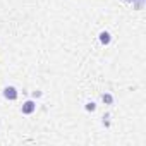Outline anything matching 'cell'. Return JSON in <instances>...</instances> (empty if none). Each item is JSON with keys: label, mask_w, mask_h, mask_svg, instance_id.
Here are the masks:
<instances>
[{"label": "cell", "mask_w": 146, "mask_h": 146, "mask_svg": "<svg viewBox=\"0 0 146 146\" xmlns=\"http://www.w3.org/2000/svg\"><path fill=\"white\" fill-rule=\"evenodd\" d=\"M102 100H103V103H107V105H112V103H113V96H112L110 93H103V95H102Z\"/></svg>", "instance_id": "277c9868"}, {"label": "cell", "mask_w": 146, "mask_h": 146, "mask_svg": "<svg viewBox=\"0 0 146 146\" xmlns=\"http://www.w3.org/2000/svg\"><path fill=\"white\" fill-rule=\"evenodd\" d=\"M110 41H112L110 33H108V31H102V33H100V43H102V45H108Z\"/></svg>", "instance_id": "3957f363"}, {"label": "cell", "mask_w": 146, "mask_h": 146, "mask_svg": "<svg viewBox=\"0 0 146 146\" xmlns=\"http://www.w3.org/2000/svg\"><path fill=\"white\" fill-rule=\"evenodd\" d=\"M127 2H134V0H127Z\"/></svg>", "instance_id": "8992f818"}, {"label": "cell", "mask_w": 146, "mask_h": 146, "mask_svg": "<svg viewBox=\"0 0 146 146\" xmlns=\"http://www.w3.org/2000/svg\"><path fill=\"white\" fill-rule=\"evenodd\" d=\"M4 98H5V100H11V102L17 100V90H16L14 86H7V88H4Z\"/></svg>", "instance_id": "7a4b0ae2"}, {"label": "cell", "mask_w": 146, "mask_h": 146, "mask_svg": "<svg viewBox=\"0 0 146 146\" xmlns=\"http://www.w3.org/2000/svg\"><path fill=\"white\" fill-rule=\"evenodd\" d=\"M35 110H36V103H35L33 100L24 102V103H23V107H21V112H23L24 115H31Z\"/></svg>", "instance_id": "6da1fadb"}, {"label": "cell", "mask_w": 146, "mask_h": 146, "mask_svg": "<svg viewBox=\"0 0 146 146\" xmlns=\"http://www.w3.org/2000/svg\"><path fill=\"white\" fill-rule=\"evenodd\" d=\"M86 110H88V112H95V110H96V105H95L93 102H88V103H86Z\"/></svg>", "instance_id": "5b68a950"}]
</instances>
